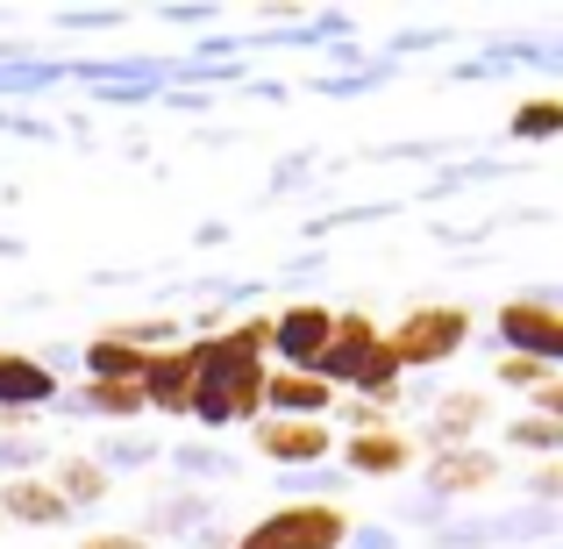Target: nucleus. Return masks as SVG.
Returning a JSON list of instances; mask_svg holds the SVG:
<instances>
[{
  "label": "nucleus",
  "mask_w": 563,
  "mask_h": 549,
  "mask_svg": "<svg viewBox=\"0 0 563 549\" xmlns=\"http://www.w3.org/2000/svg\"><path fill=\"white\" fill-rule=\"evenodd\" d=\"M442 514H450V507H442V499H407V507H399V521H407V528H442Z\"/></svg>",
  "instance_id": "2f4dec72"
},
{
  "label": "nucleus",
  "mask_w": 563,
  "mask_h": 549,
  "mask_svg": "<svg viewBox=\"0 0 563 549\" xmlns=\"http://www.w3.org/2000/svg\"><path fill=\"white\" fill-rule=\"evenodd\" d=\"M51 485L65 493V507H71V514H86V507H100V499H108V485H114V479L93 464V457H57Z\"/></svg>",
  "instance_id": "aec40b11"
},
{
  "label": "nucleus",
  "mask_w": 563,
  "mask_h": 549,
  "mask_svg": "<svg viewBox=\"0 0 563 549\" xmlns=\"http://www.w3.org/2000/svg\"><path fill=\"white\" fill-rule=\"evenodd\" d=\"M536 414H550V421H563V378H550V385L536 393Z\"/></svg>",
  "instance_id": "72a5a7b5"
},
{
  "label": "nucleus",
  "mask_w": 563,
  "mask_h": 549,
  "mask_svg": "<svg viewBox=\"0 0 563 549\" xmlns=\"http://www.w3.org/2000/svg\"><path fill=\"white\" fill-rule=\"evenodd\" d=\"M157 457H165V450H157L151 436H100L93 464H100V471H108V479H114V471H151Z\"/></svg>",
  "instance_id": "5701e85b"
},
{
  "label": "nucleus",
  "mask_w": 563,
  "mask_h": 549,
  "mask_svg": "<svg viewBox=\"0 0 563 549\" xmlns=\"http://www.w3.org/2000/svg\"><path fill=\"white\" fill-rule=\"evenodd\" d=\"M335 414L350 421V436H364V428H393V421H385L393 407H378V399H350V407H335Z\"/></svg>",
  "instance_id": "c756f323"
},
{
  "label": "nucleus",
  "mask_w": 563,
  "mask_h": 549,
  "mask_svg": "<svg viewBox=\"0 0 563 549\" xmlns=\"http://www.w3.org/2000/svg\"><path fill=\"white\" fill-rule=\"evenodd\" d=\"M385 343H393L399 371H442L450 358H464L471 315L456 300H421V307H407V315L385 329Z\"/></svg>",
  "instance_id": "7ed1b4c3"
},
{
  "label": "nucleus",
  "mask_w": 563,
  "mask_h": 549,
  "mask_svg": "<svg viewBox=\"0 0 563 549\" xmlns=\"http://www.w3.org/2000/svg\"><path fill=\"white\" fill-rule=\"evenodd\" d=\"M43 442L36 436H0V479H36V464H43Z\"/></svg>",
  "instance_id": "a878e982"
},
{
  "label": "nucleus",
  "mask_w": 563,
  "mask_h": 549,
  "mask_svg": "<svg viewBox=\"0 0 563 549\" xmlns=\"http://www.w3.org/2000/svg\"><path fill=\"white\" fill-rule=\"evenodd\" d=\"M507 136H514V143H550V136H563V94L521 100V108L507 114Z\"/></svg>",
  "instance_id": "4be33fe9"
},
{
  "label": "nucleus",
  "mask_w": 563,
  "mask_h": 549,
  "mask_svg": "<svg viewBox=\"0 0 563 549\" xmlns=\"http://www.w3.org/2000/svg\"><path fill=\"white\" fill-rule=\"evenodd\" d=\"M335 457H343V471L357 485H378V479L393 485V479H407V471H413V457H421V450H413V436H399V428H364V436L335 442Z\"/></svg>",
  "instance_id": "9d476101"
},
{
  "label": "nucleus",
  "mask_w": 563,
  "mask_h": 549,
  "mask_svg": "<svg viewBox=\"0 0 563 549\" xmlns=\"http://www.w3.org/2000/svg\"><path fill=\"white\" fill-rule=\"evenodd\" d=\"M250 436H257V457H272L278 471H314V464L335 457V428L329 421H278V414H257Z\"/></svg>",
  "instance_id": "6e6552de"
},
{
  "label": "nucleus",
  "mask_w": 563,
  "mask_h": 549,
  "mask_svg": "<svg viewBox=\"0 0 563 549\" xmlns=\"http://www.w3.org/2000/svg\"><path fill=\"white\" fill-rule=\"evenodd\" d=\"M307 165H314V157H307V151H300V157H286V165H278V179L264 186V193H272V200H286V193H300L307 179H314V172H307Z\"/></svg>",
  "instance_id": "c85d7f7f"
},
{
  "label": "nucleus",
  "mask_w": 563,
  "mask_h": 549,
  "mask_svg": "<svg viewBox=\"0 0 563 549\" xmlns=\"http://www.w3.org/2000/svg\"><path fill=\"white\" fill-rule=\"evenodd\" d=\"M186 549H235V536H229V528H200V536H186Z\"/></svg>",
  "instance_id": "f704fd0d"
},
{
  "label": "nucleus",
  "mask_w": 563,
  "mask_h": 549,
  "mask_svg": "<svg viewBox=\"0 0 563 549\" xmlns=\"http://www.w3.org/2000/svg\"><path fill=\"white\" fill-rule=\"evenodd\" d=\"M264 414H278V421H329L335 385L314 378V371H272L264 378Z\"/></svg>",
  "instance_id": "ddd939ff"
},
{
  "label": "nucleus",
  "mask_w": 563,
  "mask_h": 549,
  "mask_svg": "<svg viewBox=\"0 0 563 549\" xmlns=\"http://www.w3.org/2000/svg\"><path fill=\"white\" fill-rule=\"evenodd\" d=\"M507 442L514 450H536V457H563V421H550V414H514L507 421Z\"/></svg>",
  "instance_id": "b1692460"
},
{
  "label": "nucleus",
  "mask_w": 563,
  "mask_h": 549,
  "mask_svg": "<svg viewBox=\"0 0 563 549\" xmlns=\"http://www.w3.org/2000/svg\"><path fill=\"white\" fill-rule=\"evenodd\" d=\"M57 399H65V385H57L51 358H29V350H0V414H51Z\"/></svg>",
  "instance_id": "9b49d317"
},
{
  "label": "nucleus",
  "mask_w": 563,
  "mask_h": 549,
  "mask_svg": "<svg viewBox=\"0 0 563 549\" xmlns=\"http://www.w3.org/2000/svg\"><path fill=\"white\" fill-rule=\"evenodd\" d=\"M350 514L343 507H272L235 536V549H343Z\"/></svg>",
  "instance_id": "39448f33"
},
{
  "label": "nucleus",
  "mask_w": 563,
  "mask_h": 549,
  "mask_svg": "<svg viewBox=\"0 0 563 549\" xmlns=\"http://www.w3.org/2000/svg\"><path fill=\"white\" fill-rule=\"evenodd\" d=\"M79 549H151V542H143L136 528H93V536H86Z\"/></svg>",
  "instance_id": "473e14b6"
},
{
  "label": "nucleus",
  "mask_w": 563,
  "mask_h": 549,
  "mask_svg": "<svg viewBox=\"0 0 563 549\" xmlns=\"http://www.w3.org/2000/svg\"><path fill=\"white\" fill-rule=\"evenodd\" d=\"M79 358H86V378H122V385H143V371L157 364V358H143L136 343H122L114 329H100L93 343L79 350Z\"/></svg>",
  "instance_id": "6ab92c4d"
},
{
  "label": "nucleus",
  "mask_w": 563,
  "mask_h": 549,
  "mask_svg": "<svg viewBox=\"0 0 563 549\" xmlns=\"http://www.w3.org/2000/svg\"><path fill=\"white\" fill-rule=\"evenodd\" d=\"M493 371H499V385H514V393H528V399H536L542 385L556 378L550 364H536V358H514V350H499V358H493Z\"/></svg>",
  "instance_id": "393cba45"
},
{
  "label": "nucleus",
  "mask_w": 563,
  "mask_h": 549,
  "mask_svg": "<svg viewBox=\"0 0 563 549\" xmlns=\"http://www.w3.org/2000/svg\"><path fill=\"white\" fill-rule=\"evenodd\" d=\"M499 479H507V464H499L493 450H478V442H471V450H442V457L421 464V493L442 499V507H450V499H471V493H493Z\"/></svg>",
  "instance_id": "1a4fd4ad"
},
{
  "label": "nucleus",
  "mask_w": 563,
  "mask_h": 549,
  "mask_svg": "<svg viewBox=\"0 0 563 549\" xmlns=\"http://www.w3.org/2000/svg\"><path fill=\"white\" fill-rule=\"evenodd\" d=\"M485 421V393H442L428 414V450H471V428Z\"/></svg>",
  "instance_id": "f3484780"
},
{
  "label": "nucleus",
  "mask_w": 563,
  "mask_h": 549,
  "mask_svg": "<svg viewBox=\"0 0 563 549\" xmlns=\"http://www.w3.org/2000/svg\"><path fill=\"white\" fill-rule=\"evenodd\" d=\"M563 536V507H521L507 514H471V521H442L435 528V549H536V542H556Z\"/></svg>",
  "instance_id": "20e7f679"
},
{
  "label": "nucleus",
  "mask_w": 563,
  "mask_h": 549,
  "mask_svg": "<svg viewBox=\"0 0 563 549\" xmlns=\"http://www.w3.org/2000/svg\"><path fill=\"white\" fill-rule=\"evenodd\" d=\"M214 493H200V485H179V493H165V499H151V514H143V528L136 536L143 542H186V536H200V528H214Z\"/></svg>",
  "instance_id": "f8f14e48"
},
{
  "label": "nucleus",
  "mask_w": 563,
  "mask_h": 549,
  "mask_svg": "<svg viewBox=\"0 0 563 549\" xmlns=\"http://www.w3.org/2000/svg\"><path fill=\"white\" fill-rule=\"evenodd\" d=\"M528 499H536V507H563V457H542V464L528 471Z\"/></svg>",
  "instance_id": "bb28decb"
},
{
  "label": "nucleus",
  "mask_w": 563,
  "mask_h": 549,
  "mask_svg": "<svg viewBox=\"0 0 563 549\" xmlns=\"http://www.w3.org/2000/svg\"><path fill=\"white\" fill-rule=\"evenodd\" d=\"M321 378L329 385H357L364 399H378V407H399V358H393V343H385V329L364 307H343L335 315V343H329V364H321Z\"/></svg>",
  "instance_id": "f03ea898"
},
{
  "label": "nucleus",
  "mask_w": 563,
  "mask_h": 549,
  "mask_svg": "<svg viewBox=\"0 0 563 549\" xmlns=\"http://www.w3.org/2000/svg\"><path fill=\"white\" fill-rule=\"evenodd\" d=\"M65 414H93V421H143L151 414V399H143V385H122V378H86L79 393H65L57 399Z\"/></svg>",
  "instance_id": "2eb2a0df"
},
{
  "label": "nucleus",
  "mask_w": 563,
  "mask_h": 549,
  "mask_svg": "<svg viewBox=\"0 0 563 549\" xmlns=\"http://www.w3.org/2000/svg\"><path fill=\"white\" fill-rule=\"evenodd\" d=\"M343 549H407V542H399V528H385V521H350Z\"/></svg>",
  "instance_id": "cd10ccee"
},
{
  "label": "nucleus",
  "mask_w": 563,
  "mask_h": 549,
  "mask_svg": "<svg viewBox=\"0 0 563 549\" xmlns=\"http://www.w3.org/2000/svg\"><path fill=\"white\" fill-rule=\"evenodd\" d=\"M521 65H542V72H563V36H542V43H514Z\"/></svg>",
  "instance_id": "7c9ffc66"
},
{
  "label": "nucleus",
  "mask_w": 563,
  "mask_h": 549,
  "mask_svg": "<svg viewBox=\"0 0 563 549\" xmlns=\"http://www.w3.org/2000/svg\"><path fill=\"white\" fill-rule=\"evenodd\" d=\"M536 549H563V542H536Z\"/></svg>",
  "instance_id": "c9c22d12"
},
{
  "label": "nucleus",
  "mask_w": 563,
  "mask_h": 549,
  "mask_svg": "<svg viewBox=\"0 0 563 549\" xmlns=\"http://www.w3.org/2000/svg\"><path fill=\"white\" fill-rule=\"evenodd\" d=\"M192 358H200V378H192V421L207 428V436H221V428H250L264 414V378H272V315H250L235 321V329H214L207 343H192Z\"/></svg>",
  "instance_id": "f257e3e1"
},
{
  "label": "nucleus",
  "mask_w": 563,
  "mask_h": 549,
  "mask_svg": "<svg viewBox=\"0 0 563 549\" xmlns=\"http://www.w3.org/2000/svg\"><path fill=\"white\" fill-rule=\"evenodd\" d=\"M350 471L343 464H314V471H286V507H343L350 493Z\"/></svg>",
  "instance_id": "412c9836"
},
{
  "label": "nucleus",
  "mask_w": 563,
  "mask_h": 549,
  "mask_svg": "<svg viewBox=\"0 0 563 549\" xmlns=\"http://www.w3.org/2000/svg\"><path fill=\"white\" fill-rule=\"evenodd\" d=\"M329 343H335V307L329 300H286L272 315V358H278V371H314V378H321Z\"/></svg>",
  "instance_id": "0eeeda50"
},
{
  "label": "nucleus",
  "mask_w": 563,
  "mask_h": 549,
  "mask_svg": "<svg viewBox=\"0 0 563 549\" xmlns=\"http://www.w3.org/2000/svg\"><path fill=\"white\" fill-rule=\"evenodd\" d=\"M0 521H22V528H71L79 514L65 507L51 479H8L0 485Z\"/></svg>",
  "instance_id": "4468645a"
},
{
  "label": "nucleus",
  "mask_w": 563,
  "mask_h": 549,
  "mask_svg": "<svg viewBox=\"0 0 563 549\" xmlns=\"http://www.w3.org/2000/svg\"><path fill=\"white\" fill-rule=\"evenodd\" d=\"M192 378H200V358H192V343L165 350V358L143 371V399H151V414H186V407H192Z\"/></svg>",
  "instance_id": "dca6fc26"
},
{
  "label": "nucleus",
  "mask_w": 563,
  "mask_h": 549,
  "mask_svg": "<svg viewBox=\"0 0 563 549\" xmlns=\"http://www.w3.org/2000/svg\"><path fill=\"white\" fill-rule=\"evenodd\" d=\"M165 464L179 471V485H229V479H243V457H229L221 442H172L165 450Z\"/></svg>",
  "instance_id": "a211bd4d"
},
{
  "label": "nucleus",
  "mask_w": 563,
  "mask_h": 549,
  "mask_svg": "<svg viewBox=\"0 0 563 549\" xmlns=\"http://www.w3.org/2000/svg\"><path fill=\"white\" fill-rule=\"evenodd\" d=\"M499 329V350H514V358H536V364H563V307L550 293H514V300H499L493 315Z\"/></svg>",
  "instance_id": "423d86ee"
}]
</instances>
